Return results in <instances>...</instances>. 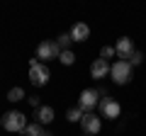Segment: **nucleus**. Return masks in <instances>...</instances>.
Segmentation results:
<instances>
[{"label": "nucleus", "instance_id": "1", "mask_svg": "<svg viewBox=\"0 0 146 136\" xmlns=\"http://www.w3.org/2000/svg\"><path fill=\"white\" fill-rule=\"evenodd\" d=\"M0 124H3V129L5 131H12V134H25V129H27V117L22 114V112H17V110H12V112H5L3 114V119H0Z\"/></svg>", "mask_w": 146, "mask_h": 136}, {"label": "nucleus", "instance_id": "2", "mask_svg": "<svg viewBox=\"0 0 146 136\" xmlns=\"http://www.w3.org/2000/svg\"><path fill=\"white\" fill-rule=\"evenodd\" d=\"M49 68H46V63H42L39 58H32L29 61V80H32V85H36V88H42V85H46L49 83Z\"/></svg>", "mask_w": 146, "mask_h": 136}, {"label": "nucleus", "instance_id": "3", "mask_svg": "<svg viewBox=\"0 0 146 136\" xmlns=\"http://www.w3.org/2000/svg\"><path fill=\"white\" fill-rule=\"evenodd\" d=\"M110 75H112V80H115L117 85H127L131 80V66L129 61H115L112 63V68H110Z\"/></svg>", "mask_w": 146, "mask_h": 136}, {"label": "nucleus", "instance_id": "4", "mask_svg": "<svg viewBox=\"0 0 146 136\" xmlns=\"http://www.w3.org/2000/svg\"><path fill=\"white\" fill-rule=\"evenodd\" d=\"M100 105V92L98 90H93V88H85L83 92H80V97H78V107L83 110V114H88L93 107H98Z\"/></svg>", "mask_w": 146, "mask_h": 136}, {"label": "nucleus", "instance_id": "5", "mask_svg": "<svg viewBox=\"0 0 146 136\" xmlns=\"http://www.w3.org/2000/svg\"><path fill=\"white\" fill-rule=\"evenodd\" d=\"M58 56H61V49H58L56 42H42L39 46H36V58H39L42 63L51 61V58H58Z\"/></svg>", "mask_w": 146, "mask_h": 136}, {"label": "nucleus", "instance_id": "6", "mask_svg": "<svg viewBox=\"0 0 146 136\" xmlns=\"http://www.w3.org/2000/svg\"><path fill=\"white\" fill-rule=\"evenodd\" d=\"M98 107H100V112H102V117H107V119H117V117L122 114L119 102H117V100H112V97H102Z\"/></svg>", "mask_w": 146, "mask_h": 136}, {"label": "nucleus", "instance_id": "7", "mask_svg": "<svg viewBox=\"0 0 146 136\" xmlns=\"http://www.w3.org/2000/svg\"><path fill=\"white\" fill-rule=\"evenodd\" d=\"M80 126H83V131L88 136H95V134H100V129H102V121H100L98 114L88 112V114H83V119H80Z\"/></svg>", "mask_w": 146, "mask_h": 136}, {"label": "nucleus", "instance_id": "8", "mask_svg": "<svg viewBox=\"0 0 146 136\" xmlns=\"http://www.w3.org/2000/svg\"><path fill=\"white\" fill-rule=\"evenodd\" d=\"M110 63L105 61V58H95L93 66H90V75H93V80H102L105 75H110Z\"/></svg>", "mask_w": 146, "mask_h": 136}, {"label": "nucleus", "instance_id": "9", "mask_svg": "<svg viewBox=\"0 0 146 136\" xmlns=\"http://www.w3.org/2000/svg\"><path fill=\"white\" fill-rule=\"evenodd\" d=\"M115 51H117V56H119L122 61H127V58L134 53V44H131V39L129 37H119L117 44H115Z\"/></svg>", "mask_w": 146, "mask_h": 136}, {"label": "nucleus", "instance_id": "10", "mask_svg": "<svg viewBox=\"0 0 146 136\" xmlns=\"http://www.w3.org/2000/svg\"><path fill=\"white\" fill-rule=\"evenodd\" d=\"M68 34H71L73 42H80V44H83L85 39L90 37V27L85 24V22H76V24L71 27V32H68Z\"/></svg>", "mask_w": 146, "mask_h": 136}, {"label": "nucleus", "instance_id": "11", "mask_svg": "<svg viewBox=\"0 0 146 136\" xmlns=\"http://www.w3.org/2000/svg\"><path fill=\"white\" fill-rule=\"evenodd\" d=\"M34 119H36V124H51L54 121V107H49V105H42L39 110L34 112Z\"/></svg>", "mask_w": 146, "mask_h": 136}, {"label": "nucleus", "instance_id": "12", "mask_svg": "<svg viewBox=\"0 0 146 136\" xmlns=\"http://www.w3.org/2000/svg\"><path fill=\"white\" fill-rule=\"evenodd\" d=\"M66 117H68V121H73V124H76V121L80 124V119H83V110H80V107H71V110L66 112Z\"/></svg>", "mask_w": 146, "mask_h": 136}, {"label": "nucleus", "instance_id": "13", "mask_svg": "<svg viewBox=\"0 0 146 136\" xmlns=\"http://www.w3.org/2000/svg\"><path fill=\"white\" fill-rule=\"evenodd\" d=\"M58 61H61L63 66H73V63H76V53H73L71 49H68V51H61V56H58Z\"/></svg>", "mask_w": 146, "mask_h": 136}, {"label": "nucleus", "instance_id": "14", "mask_svg": "<svg viewBox=\"0 0 146 136\" xmlns=\"http://www.w3.org/2000/svg\"><path fill=\"white\" fill-rule=\"evenodd\" d=\"M7 100H10V102H20V100H25V90H22V88H12L10 92H7Z\"/></svg>", "mask_w": 146, "mask_h": 136}, {"label": "nucleus", "instance_id": "15", "mask_svg": "<svg viewBox=\"0 0 146 136\" xmlns=\"http://www.w3.org/2000/svg\"><path fill=\"white\" fill-rule=\"evenodd\" d=\"M42 124H36V121H34V124H27V129H25V136H42Z\"/></svg>", "mask_w": 146, "mask_h": 136}, {"label": "nucleus", "instance_id": "16", "mask_svg": "<svg viewBox=\"0 0 146 136\" xmlns=\"http://www.w3.org/2000/svg\"><path fill=\"white\" fill-rule=\"evenodd\" d=\"M71 34H61V37L56 39V44H58V49H61V51H68V46H71Z\"/></svg>", "mask_w": 146, "mask_h": 136}, {"label": "nucleus", "instance_id": "17", "mask_svg": "<svg viewBox=\"0 0 146 136\" xmlns=\"http://www.w3.org/2000/svg\"><path fill=\"white\" fill-rule=\"evenodd\" d=\"M112 56H117L115 46H102V49H100V58H105V61H107V58H112Z\"/></svg>", "mask_w": 146, "mask_h": 136}, {"label": "nucleus", "instance_id": "18", "mask_svg": "<svg viewBox=\"0 0 146 136\" xmlns=\"http://www.w3.org/2000/svg\"><path fill=\"white\" fill-rule=\"evenodd\" d=\"M141 61H144V53H141V51H136V49H134V53L129 56V66L134 68V66H139Z\"/></svg>", "mask_w": 146, "mask_h": 136}, {"label": "nucleus", "instance_id": "19", "mask_svg": "<svg viewBox=\"0 0 146 136\" xmlns=\"http://www.w3.org/2000/svg\"><path fill=\"white\" fill-rule=\"evenodd\" d=\"M27 100H29V105H32V107H36V110L42 107V105H39V95H32V97H27Z\"/></svg>", "mask_w": 146, "mask_h": 136}, {"label": "nucleus", "instance_id": "20", "mask_svg": "<svg viewBox=\"0 0 146 136\" xmlns=\"http://www.w3.org/2000/svg\"><path fill=\"white\" fill-rule=\"evenodd\" d=\"M42 136H54V134H51V131H42Z\"/></svg>", "mask_w": 146, "mask_h": 136}]
</instances>
